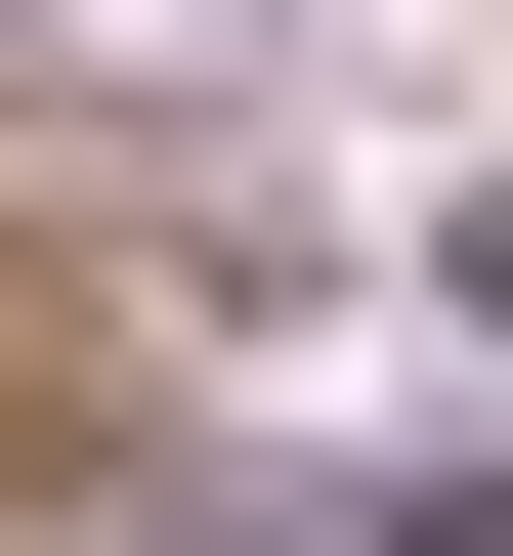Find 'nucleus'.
Returning <instances> with one entry per match:
<instances>
[{"label":"nucleus","mask_w":513,"mask_h":556,"mask_svg":"<svg viewBox=\"0 0 513 556\" xmlns=\"http://www.w3.org/2000/svg\"><path fill=\"white\" fill-rule=\"evenodd\" d=\"M428 300H471V343H513V172H471V214H428Z\"/></svg>","instance_id":"obj_1"}]
</instances>
